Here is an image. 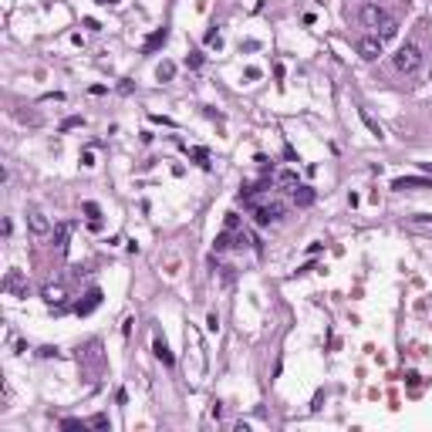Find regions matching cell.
Returning a JSON list of instances; mask_svg holds the SVG:
<instances>
[{"instance_id":"9c48e42d","label":"cell","mask_w":432,"mask_h":432,"mask_svg":"<svg viewBox=\"0 0 432 432\" xmlns=\"http://www.w3.org/2000/svg\"><path fill=\"white\" fill-rule=\"evenodd\" d=\"M166 37H169V31H166V27H159V31H155V34L142 44V54H152L155 48H162V44H166Z\"/></svg>"},{"instance_id":"d6986e66","label":"cell","mask_w":432,"mask_h":432,"mask_svg":"<svg viewBox=\"0 0 432 432\" xmlns=\"http://www.w3.org/2000/svg\"><path fill=\"white\" fill-rule=\"evenodd\" d=\"M78 125H84V118H81V115H71V118H65V122H61V129H65V132H68V129H78Z\"/></svg>"},{"instance_id":"ba28073f","label":"cell","mask_w":432,"mask_h":432,"mask_svg":"<svg viewBox=\"0 0 432 432\" xmlns=\"http://www.w3.org/2000/svg\"><path fill=\"white\" fill-rule=\"evenodd\" d=\"M290 196H294L297 206H311V203H314V189H311V186H294Z\"/></svg>"},{"instance_id":"6da1fadb","label":"cell","mask_w":432,"mask_h":432,"mask_svg":"<svg viewBox=\"0 0 432 432\" xmlns=\"http://www.w3.org/2000/svg\"><path fill=\"white\" fill-rule=\"evenodd\" d=\"M422 61H426V54H422L419 44H402V48L392 54V68L399 74H415L422 68Z\"/></svg>"},{"instance_id":"5b68a950","label":"cell","mask_w":432,"mask_h":432,"mask_svg":"<svg viewBox=\"0 0 432 432\" xmlns=\"http://www.w3.org/2000/svg\"><path fill=\"white\" fill-rule=\"evenodd\" d=\"M27 226H31V233H37V236L51 233V219L41 213L37 206H31V210H27Z\"/></svg>"},{"instance_id":"7c38bea8","label":"cell","mask_w":432,"mask_h":432,"mask_svg":"<svg viewBox=\"0 0 432 432\" xmlns=\"http://www.w3.org/2000/svg\"><path fill=\"white\" fill-rule=\"evenodd\" d=\"M71 223H58V230H54V247H58V250H65V247H68V236H71Z\"/></svg>"},{"instance_id":"30bf717a","label":"cell","mask_w":432,"mask_h":432,"mask_svg":"<svg viewBox=\"0 0 432 432\" xmlns=\"http://www.w3.org/2000/svg\"><path fill=\"white\" fill-rule=\"evenodd\" d=\"M152 348H155V358L162 361L166 368H172V365H176V358H172V351L166 348V341H162V338H155V341H152Z\"/></svg>"},{"instance_id":"44dd1931","label":"cell","mask_w":432,"mask_h":432,"mask_svg":"<svg viewBox=\"0 0 432 432\" xmlns=\"http://www.w3.org/2000/svg\"><path fill=\"white\" fill-rule=\"evenodd\" d=\"M236 226H240V219H236V213H226V230H230V233H233V230H236Z\"/></svg>"},{"instance_id":"7a4b0ae2","label":"cell","mask_w":432,"mask_h":432,"mask_svg":"<svg viewBox=\"0 0 432 432\" xmlns=\"http://www.w3.org/2000/svg\"><path fill=\"white\" fill-rule=\"evenodd\" d=\"M250 210H253V216H257V223H260V226H270V223H281V219H284V213H287V206H284L281 199H267V203H253Z\"/></svg>"},{"instance_id":"3957f363","label":"cell","mask_w":432,"mask_h":432,"mask_svg":"<svg viewBox=\"0 0 432 432\" xmlns=\"http://www.w3.org/2000/svg\"><path fill=\"white\" fill-rule=\"evenodd\" d=\"M388 17H392V14H388L382 3H361L358 7V24L361 27H375V31H378Z\"/></svg>"},{"instance_id":"ac0fdd59","label":"cell","mask_w":432,"mask_h":432,"mask_svg":"<svg viewBox=\"0 0 432 432\" xmlns=\"http://www.w3.org/2000/svg\"><path fill=\"white\" fill-rule=\"evenodd\" d=\"M84 213H88V219H91V226L98 230V206H95V203H84Z\"/></svg>"},{"instance_id":"e0dca14e","label":"cell","mask_w":432,"mask_h":432,"mask_svg":"<svg viewBox=\"0 0 432 432\" xmlns=\"http://www.w3.org/2000/svg\"><path fill=\"white\" fill-rule=\"evenodd\" d=\"M88 426H95V429H112V422H108L105 415H91V419H88Z\"/></svg>"},{"instance_id":"8992f818","label":"cell","mask_w":432,"mask_h":432,"mask_svg":"<svg viewBox=\"0 0 432 432\" xmlns=\"http://www.w3.org/2000/svg\"><path fill=\"white\" fill-rule=\"evenodd\" d=\"M392 189H395V193H405V189H432V183L422 179V176H399V179L392 183Z\"/></svg>"},{"instance_id":"2e32d148","label":"cell","mask_w":432,"mask_h":432,"mask_svg":"<svg viewBox=\"0 0 432 432\" xmlns=\"http://www.w3.org/2000/svg\"><path fill=\"white\" fill-rule=\"evenodd\" d=\"M172 74H176V65H169V61L155 68V78H159V81H172Z\"/></svg>"},{"instance_id":"52a82bcc","label":"cell","mask_w":432,"mask_h":432,"mask_svg":"<svg viewBox=\"0 0 432 432\" xmlns=\"http://www.w3.org/2000/svg\"><path fill=\"white\" fill-rule=\"evenodd\" d=\"M98 304H101V290L91 287L88 294H84V300H78V307H74V311H78V317H84V314H91Z\"/></svg>"},{"instance_id":"ffe728a7","label":"cell","mask_w":432,"mask_h":432,"mask_svg":"<svg viewBox=\"0 0 432 432\" xmlns=\"http://www.w3.org/2000/svg\"><path fill=\"white\" fill-rule=\"evenodd\" d=\"M84 426H88V422H78V419H65V422H61V429H84Z\"/></svg>"},{"instance_id":"277c9868","label":"cell","mask_w":432,"mask_h":432,"mask_svg":"<svg viewBox=\"0 0 432 432\" xmlns=\"http://www.w3.org/2000/svg\"><path fill=\"white\" fill-rule=\"evenodd\" d=\"M382 51H385V41H382L378 34H371V37H361V41H358V54L365 58V61H375Z\"/></svg>"},{"instance_id":"5bb4252c","label":"cell","mask_w":432,"mask_h":432,"mask_svg":"<svg viewBox=\"0 0 432 432\" xmlns=\"http://www.w3.org/2000/svg\"><path fill=\"white\" fill-rule=\"evenodd\" d=\"M395 34H399V20H395V17H388V20L378 27V37H382V41H388V37H395Z\"/></svg>"},{"instance_id":"cb8c5ba5","label":"cell","mask_w":432,"mask_h":432,"mask_svg":"<svg viewBox=\"0 0 432 432\" xmlns=\"http://www.w3.org/2000/svg\"><path fill=\"white\" fill-rule=\"evenodd\" d=\"M98 3H118V0H98Z\"/></svg>"},{"instance_id":"4fadbf2b","label":"cell","mask_w":432,"mask_h":432,"mask_svg":"<svg viewBox=\"0 0 432 432\" xmlns=\"http://www.w3.org/2000/svg\"><path fill=\"white\" fill-rule=\"evenodd\" d=\"M41 294H44V300H48V304H54V307H58V304H65V290L58 287V284H48Z\"/></svg>"},{"instance_id":"8fae6325","label":"cell","mask_w":432,"mask_h":432,"mask_svg":"<svg viewBox=\"0 0 432 432\" xmlns=\"http://www.w3.org/2000/svg\"><path fill=\"white\" fill-rule=\"evenodd\" d=\"M358 118H361V122H365V125H368V132H371L375 139H385V132H382V125H378V122L371 118V112H368V108H358Z\"/></svg>"},{"instance_id":"9a60e30c","label":"cell","mask_w":432,"mask_h":432,"mask_svg":"<svg viewBox=\"0 0 432 432\" xmlns=\"http://www.w3.org/2000/svg\"><path fill=\"white\" fill-rule=\"evenodd\" d=\"M277 183H281V186H287V189H294V186H300V183H297V172H290V169H284V172H277Z\"/></svg>"},{"instance_id":"7402d4cb","label":"cell","mask_w":432,"mask_h":432,"mask_svg":"<svg viewBox=\"0 0 432 432\" xmlns=\"http://www.w3.org/2000/svg\"><path fill=\"white\" fill-rule=\"evenodd\" d=\"M206 328H210V331H216V328H219V317H216V314H210V317H206Z\"/></svg>"},{"instance_id":"603a6c76","label":"cell","mask_w":432,"mask_h":432,"mask_svg":"<svg viewBox=\"0 0 432 432\" xmlns=\"http://www.w3.org/2000/svg\"><path fill=\"white\" fill-rule=\"evenodd\" d=\"M186 65H189V68H199V65H203V54H193V58H189Z\"/></svg>"}]
</instances>
